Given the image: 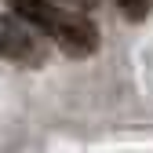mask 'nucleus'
I'll list each match as a JSON object with an SVG mask.
<instances>
[{"label":"nucleus","instance_id":"obj_2","mask_svg":"<svg viewBox=\"0 0 153 153\" xmlns=\"http://www.w3.org/2000/svg\"><path fill=\"white\" fill-rule=\"evenodd\" d=\"M40 40L26 29V22H18V18L4 15L0 11V59H11V62H40Z\"/></svg>","mask_w":153,"mask_h":153},{"label":"nucleus","instance_id":"obj_3","mask_svg":"<svg viewBox=\"0 0 153 153\" xmlns=\"http://www.w3.org/2000/svg\"><path fill=\"white\" fill-rule=\"evenodd\" d=\"M117 4H120V11L128 18H146L149 15V4H146V0H117Z\"/></svg>","mask_w":153,"mask_h":153},{"label":"nucleus","instance_id":"obj_1","mask_svg":"<svg viewBox=\"0 0 153 153\" xmlns=\"http://www.w3.org/2000/svg\"><path fill=\"white\" fill-rule=\"evenodd\" d=\"M7 4L15 7V15L22 18V22L36 26L40 33H48L66 55H73V59H84V55H91L99 48V29H95V22L84 18V15L59 11L55 4H48V0H7Z\"/></svg>","mask_w":153,"mask_h":153}]
</instances>
